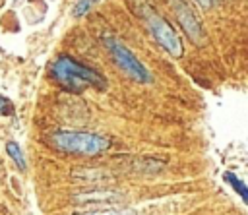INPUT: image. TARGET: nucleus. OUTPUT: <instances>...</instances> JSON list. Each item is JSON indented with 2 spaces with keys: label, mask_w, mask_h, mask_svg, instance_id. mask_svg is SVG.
<instances>
[{
  "label": "nucleus",
  "mask_w": 248,
  "mask_h": 215,
  "mask_svg": "<svg viewBox=\"0 0 248 215\" xmlns=\"http://www.w3.org/2000/svg\"><path fill=\"white\" fill-rule=\"evenodd\" d=\"M105 48L108 50V54H110V58L114 60V64L130 77V79H134V81H138V83H151V74H149V70L140 62V58L126 46V45H122L120 41H116L114 37H105Z\"/></svg>",
  "instance_id": "7ed1b4c3"
},
{
  "label": "nucleus",
  "mask_w": 248,
  "mask_h": 215,
  "mask_svg": "<svg viewBox=\"0 0 248 215\" xmlns=\"http://www.w3.org/2000/svg\"><path fill=\"white\" fill-rule=\"evenodd\" d=\"M6 151H8L10 159L16 163V167H17L19 170H25V169H27V163H25V157H23V153H21V147H19L16 141H8V143H6Z\"/></svg>",
  "instance_id": "6e6552de"
},
{
  "label": "nucleus",
  "mask_w": 248,
  "mask_h": 215,
  "mask_svg": "<svg viewBox=\"0 0 248 215\" xmlns=\"http://www.w3.org/2000/svg\"><path fill=\"white\" fill-rule=\"evenodd\" d=\"M14 112H16V107H14V103H12L8 97L0 95V116H12Z\"/></svg>",
  "instance_id": "f8f14e48"
},
{
  "label": "nucleus",
  "mask_w": 248,
  "mask_h": 215,
  "mask_svg": "<svg viewBox=\"0 0 248 215\" xmlns=\"http://www.w3.org/2000/svg\"><path fill=\"white\" fill-rule=\"evenodd\" d=\"M48 76L54 83L70 93H81L87 87L103 91L107 87V79L87 64L72 58L70 54H62L54 58L48 66Z\"/></svg>",
  "instance_id": "f257e3e1"
},
{
  "label": "nucleus",
  "mask_w": 248,
  "mask_h": 215,
  "mask_svg": "<svg viewBox=\"0 0 248 215\" xmlns=\"http://www.w3.org/2000/svg\"><path fill=\"white\" fill-rule=\"evenodd\" d=\"M50 143L68 155H85V157H95L110 149L112 139L95 132H85V130H58L50 136Z\"/></svg>",
  "instance_id": "f03ea898"
},
{
  "label": "nucleus",
  "mask_w": 248,
  "mask_h": 215,
  "mask_svg": "<svg viewBox=\"0 0 248 215\" xmlns=\"http://www.w3.org/2000/svg\"><path fill=\"white\" fill-rule=\"evenodd\" d=\"M97 2H99V0H78L76 6L72 8V15H74V17H83L85 14L91 12V8H93Z\"/></svg>",
  "instance_id": "9d476101"
},
{
  "label": "nucleus",
  "mask_w": 248,
  "mask_h": 215,
  "mask_svg": "<svg viewBox=\"0 0 248 215\" xmlns=\"http://www.w3.org/2000/svg\"><path fill=\"white\" fill-rule=\"evenodd\" d=\"M143 19H145L147 29H149V33L153 35V39H155L170 56L180 58L182 52H184V48H182V41H180L178 33L172 29V25H170L163 15H159L155 10H151V8L145 10Z\"/></svg>",
  "instance_id": "20e7f679"
},
{
  "label": "nucleus",
  "mask_w": 248,
  "mask_h": 215,
  "mask_svg": "<svg viewBox=\"0 0 248 215\" xmlns=\"http://www.w3.org/2000/svg\"><path fill=\"white\" fill-rule=\"evenodd\" d=\"M74 215H136L134 209H95V211H83V213H74Z\"/></svg>",
  "instance_id": "9b49d317"
},
{
  "label": "nucleus",
  "mask_w": 248,
  "mask_h": 215,
  "mask_svg": "<svg viewBox=\"0 0 248 215\" xmlns=\"http://www.w3.org/2000/svg\"><path fill=\"white\" fill-rule=\"evenodd\" d=\"M172 10H174V15L180 23V27L184 29V33L188 35V39L192 43H202L203 41V29H202V23L200 19L196 17V14L192 12V8L184 2V0H172Z\"/></svg>",
  "instance_id": "39448f33"
},
{
  "label": "nucleus",
  "mask_w": 248,
  "mask_h": 215,
  "mask_svg": "<svg viewBox=\"0 0 248 215\" xmlns=\"http://www.w3.org/2000/svg\"><path fill=\"white\" fill-rule=\"evenodd\" d=\"M78 169V167H76ZM72 176L81 180V182H93V184H101L103 180H108L110 174L103 169H93V167H79L78 170H72Z\"/></svg>",
  "instance_id": "0eeeda50"
},
{
  "label": "nucleus",
  "mask_w": 248,
  "mask_h": 215,
  "mask_svg": "<svg viewBox=\"0 0 248 215\" xmlns=\"http://www.w3.org/2000/svg\"><path fill=\"white\" fill-rule=\"evenodd\" d=\"M196 2H198L203 10H207V8H211V6H213V2H211V0H196Z\"/></svg>",
  "instance_id": "ddd939ff"
},
{
  "label": "nucleus",
  "mask_w": 248,
  "mask_h": 215,
  "mask_svg": "<svg viewBox=\"0 0 248 215\" xmlns=\"http://www.w3.org/2000/svg\"><path fill=\"white\" fill-rule=\"evenodd\" d=\"M211 2H213V4H215V2H219V0H211Z\"/></svg>",
  "instance_id": "4468645a"
},
{
  "label": "nucleus",
  "mask_w": 248,
  "mask_h": 215,
  "mask_svg": "<svg viewBox=\"0 0 248 215\" xmlns=\"http://www.w3.org/2000/svg\"><path fill=\"white\" fill-rule=\"evenodd\" d=\"M225 180H227V182H229V184H231V186H232V188H234V190L240 194V198H242V200L248 203V186H246V184H244L240 178H236L232 172H227V174H225Z\"/></svg>",
  "instance_id": "1a4fd4ad"
},
{
  "label": "nucleus",
  "mask_w": 248,
  "mask_h": 215,
  "mask_svg": "<svg viewBox=\"0 0 248 215\" xmlns=\"http://www.w3.org/2000/svg\"><path fill=\"white\" fill-rule=\"evenodd\" d=\"M124 198L122 192L116 190H85L74 196V201L78 203H110V201H120Z\"/></svg>",
  "instance_id": "423d86ee"
}]
</instances>
